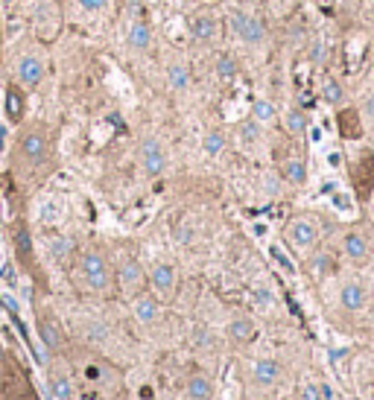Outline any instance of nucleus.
Masks as SVG:
<instances>
[{"label": "nucleus", "instance_id": "nucleus-28", "mask_svg": "<svg viewBox=\"0 0 374 400\" xmlns=\"http://www.w3.org/2000/svg\"><path fill=\"white\" fill-rule=\"evenodd\" d=\"M216 76H220L223 82H237V76H240V65H237V58L234 56H220L216 58Z\"/></svg>", "mask_w": 374, "mask_h": 400}, {"label": "nucleus", "instance_id": "nucleus-31", "mask_svg": "<svg viewBox=\"0 0 374 400\" xmlns=\"http://www.w3.org/2000/svg\"><path fill=\"white\" fill-rule=\"evenodd\" d=\"M167 79H170V85L176 91H187V88H191V71H187V65H170Z\"/></svg>", "mask_w": 374, "mask_h": 400}, {"label": "nucleus", "instance_id": "nucleus-6", "mask_svg": "<svg viewBox=\"0 0 374 400\" xmlns=\"http://www.w3.org/2000/svg\"><path fill=\"white\" fill-rule=\"evenodd\" d=\"M141 164H143V173L152 175V178L167 170V149L161 146L158 138H143V143H141Z\"/></svg>", "mask_w": 374, "mask_h": 400}, {"label": "nucleus", "instance_id": "nucleus-41", "mask_svg": "<svg viewBox=\"0 0 374 400\" xmlns=\"http://www.w3.org/2000/svg\"><path fill=\"white\" fill-rule=\"evenodd\" d=\"M76 4L85 9V12H103L111 0H76Z\"/></svg>", "mask_w": 374, "mask_h": 400}, {"label": "nucleus", "instance_id": "nucleus-34", "mask_svg": "<svg viewBox=\"0 0 374 400\" xmlns=\"http://www.w3.org/2000/svg\"><path fill=\"white\" fill-rule=\"evenodd\" d=\"M47 249H50V255L56 257V260H61L71 249H74V240L71 237H53L50 242H47Z\"/></svg>", "mask_w": 374, "mask_h": 400}, {"label": "nucleus", "instance_id": "nucleus-2", "mask_svg": "<svg viewBox=\"0 0 374 400\" xmlns=\"http://www.w3.org/2000/svg\"><path fill=\"white\" fill-rule=\"evenodd\" d=\"M231 29H234V36L243 41V44H248V47H258V44H263L266 41V26H263V21L258 18V15H252V12H246V9H231Z\"/></svg>", "mask_w": 374, "mask_h": 400}, {"label": "nucleus", "instance_id": "nucleus-17", "mask_svg": "<svg viewBox=\"0 0 374 400\" xmlns=\"http://www.w3.org/2000/svg\"><path fill=\"white\" fill-rule=\"evenodd\" d=\"M33 18H36V29L41 36L53 33V26H56V6L50 4V0H39V4L33 6Z\"/></svg>", "mask_w": 374, "mask_h": 400}, {"label": "nucleus", "instance_id": "nucleus-15", "mask_svg": "<svg viewBox=\"0 0 374 400\" xmlns=\"http://www.w3.org/2000/svg\"><path fill=\"white\" fill-rule=\"evenodd\" d=\"M284 126H287V132H290L293 138H304V135L310 132V117H307L304 108L293 106V108L284 111Z\"/></svg>", "mask_w": 374, "mask_h": 400}, {"label": "nucleus", "instance_id": "nucleus-27", "mask_svg": "<svg viewBox=\"0 0 374 400\" xmlns=\"http://www.w3.org/2000/svg\"><path fill=\"white\" fill-rule=\"evenodd\" d=\"M184 391H187V397H191V400H211L216 389H213V383H211L208 377L199 374V377H191V380H187V389H184Z\"/></svg>", "mask_w": 374, "mask_h": 400}, {"label": "nucleus", "instance_id": "nucleus-29", "mask_svg": "<svg viewBox=\"0 0 374 400\" xmlns=\"http://www.w3.org/2000/svg\"><path fill=\"white\" fill-rule=\"evenodd\" d=\"M0 400H39V394L33 391V386H29L26 377H24L15 389H9V386L0 389Z\"/></svg>", "mask_w": 374, "mask_h": 400}, {"label": "nucleus", "instance_id": "nucleus-21", "mask_svg": "<svg viewBox=\"0 0 374 400\" xmlns=\"http://www.w3.org/2000/svg\"><path fill=\"white\" fill-rule=\"evenodd\" d=\"M345 85H342L336 76H325L322 79V100L328 103V106H333V108H339V106H345Z\"/></svg>", "mask_w": 374, "mask_h": 400}, {"label": "nucleus", "instance_id": "nucleus-35", "mask_svg": "<svg viewBox=\"0 0 374 400\" xmlns=\"http://www.w3.org/2000/svg\"><path fill=\"white\" fill-rule=\"evenodd\" d=\"M360 117H363V126L365 129H374V91H368V94L363 97V106L357 108Z\"/></svg>", "mask_w": 374, "mask_h": 400}, {"label": "nucleus", "instance_id": "nucleus-20", "mask_svg": "<svg viewBox=\"0 0 374 400\" xmlns=\"http://www.w3.org/2000/svg\"><path fill=\"white\" fill-rule=\"evenodd\" d=\"M310 275H313V281H325V278H330V275L336 272V260H333V255H328V252H316L313 257H310Z\"/></svg>", "mask_w": 374, "mask_h": 400}, {"label": "nucleus", "instance_id": "nucleus-43", "mask_svg": "<svg viewBox=\"0 0 374 400\" xmlns=\"http://www.w3.org/2000/svg\"><path fill=\"white\" fill-rule=\"evenodd\" d=\"M313 61H316V65H322V61H325V41L313 44Z\"/></svg>", "mask_w": 374, "mask_h": 400}, {"label": "nucleus", "instance_id": "nucleus-32", "mask_svg": "<svg viewBox=\"0 0 374 400\" xmlns=\"http://www.w3.org/2000/svg\"><path fill=\"white\" fill-rule=\"evenodd\" d=\"M269 257L275 260V266L278 269H284L287 275H295L298 269H295V263H293V257L284 252V249H280V245H275V242H269Z\"/></svg>", "mask_w": 374, "mask_h": 400}, {"label": "nucleus", "instance_id": "nucleus-13", "mask_svg": "<svg viewBox=\"0 0 374 400\" xmlns=\"http://www.w3.org/2000/svg\"><path fill=\"white\" fill-rule=\"evenodd\" d=\"M21 155L29 161V164H41L47 158V140L39 135V132H29L24 140H21Z\"/></svg>", "mask_w": 374, "mask_h": 400}, {"label": "nucleus", "instance_id": "nucleus-7", "mask_svg": "<svg viewBox=\"0 0 374 400\" xmlns=\"http://www.w3.org/2000/svg\"><path fill=\"white\" fill-rule=\"evenodd\" d=\"M339 307L345 313H363L368 307V287L363 281H345L339 287Z\"/></svg>", "mask_w": 374, "mask_h": 400}, {"label": "nucleus", "instance_id": "nucleus-11", "mask_svg": "<svg viewBox=\"0 0 374 400\" xmlns=\"http://www.w3.org/2000/svg\"><path fill=\"white\" fill-rule=\"evenodd\" d=\"M149 284L158 298H170L176 292V266L173 263H158L149 272Z\"/></svg>", "mask_w": 374, "mask_h": 400}, {"label": "nucleus", "instance_id": "nucleus-19", "mask_svg": "<svg viewBox=\"0 0 374 400\" xmlns=\"http://www.w3.org/2000/svg\"><path fill=\"white\" fill-rule=\"evenodd\" d=\"M252 374H255V383H258V386H275L278 377H280V365H278L275 359L266 357V359H258V362H255Z\"/></svg>", "mask_w": 374, "mask_h": 400}, {"label": "nucleus", "instance_id": "nucleus-8", "mask_svg": "<svg viewBox=\"0 0 374 400\" xmlns=\"http://www.w3.org/2000/svg\"><path fill=\"white\" fill-rule=\"evenodd\" d=\"M65 213H68V205L56 193H47V196H41L36 202V220L41 225H59L61 220H65Z\"/></svg>", "mask_w": 374, "mask_h": 400}, {"label": "nucleus", "instance_id": "nucleus-25", "mask_svg": "<svg viewBox=\"0 0 374 400\" xmlns=\"http://www.w3.org/2000/svg\"><path fill=\"white\" fill-rule=\"evenodd\" d=\"M339 135H345V138H360L363 135V117H360L357 108L339 111Z\"/></svg>", "mask_w": 374, "mask_h": 400}, {"label": "nucleus", "instance_id": "nucleus-33", "mask_svg": "<svg viewBox=\"0 0 374 400\" xmlns=\"http://www.w3.org/2000/svg\"><path fill=\"white\" fill-rule=\"evenodd\" d=\"M50 391H53V397H56V400H74V386H71V380H68V377H53Z\"/></svg>", "mask_w": 374, "mask_h": 400}, {"label": "nucleus", "instance_id": "nucleus-26", "mask_svg": "<svg viewBox=\"0 0 374 400\" xmlns=\"http://www.w3.org/2000/svg\"><path fill=\"white\" fill-rule=\"evenodd\" d=\"M248 111H252V117L261 123V126H269V123L278 120V106H275L272 100H266V97H258Z\"/></svg>", "mask_w": 374, "mask_h": 400}, {"label": "nucleus", "instance_id": "nucleus-40", "mask_svg": "<svg viewBox=\"0 0 374 400\" xmlns=\"http://www.w3.org/2000/svg\"><path fill=\"white\" fill-rule=\"evenodd\" d=\"M301 400H322V386L319 383H304L301 386Z\"/></svg>", "mask_w": 374, "mask_h": 400}, {"label": "nucleus", "instance_id": "nucleus-39", "mask_svg": "<svg viewBox=\"0 0 374 400\" xmlns=\"http://www.w3.org/2000/svg\"><path fill=\"white\" fill-rule=\"evenodd\" d=\"M330 205H333V207H336L339 213H351V210H354V205L348 202V193H333Z\"/></svg>", "mask_w": 374, "mask_h": 400}, {"label": "nucleus", "instance_id": "nucleus-42", "mask_svg": "<svg viewBox=\"0 0 374 400\" xmlns=\"http://www.w3.org/2000/svg\"><path fill=\"white\" fill-rule=\"evenodd\" d=\"M328 357H330V362H333V365H339L342 359L348 357V351H345V348H339V351H336V348H330V351H328Z\"/></svg>", "mask_w": 374, "mask_h": 400}, {"label": "nucleus", "instance_id": "nucleus-24", "mask_svg": "<svg viewBox=\"0 0 374 400\" xmlns=\"http://www.w3.org/2000/svg\"><path fill=\"white\" fill-rule=\"evenodd\" d=\"M126 41H129L132 50H149V44H152V29H149V24H146V21H132L129 33H126Z\"/></svg>", "mask_w": 374, "mask_h": 400}, {"label": "nucleus", "instance_id": "nucleus-49", "mask_svg": "<svg viewBox=\"0 0 374 400\" xmlns=\"http://www.w3.org/2000/svg\"><path fill=\"white\" fill-rule=\"evenodd\" d=\"M371 257H374V255H371Z\"/></svg>", "mask_w": 374, "mask_h": 400}, {"label": "nucleus", "instance_id": "nucleus-36", "mask_svg": "<svg viewBox=\"0 0 374 400\" xmlns=\"http://www.w3.org/2000/svg\"><path fill=\"white\" fill-rule=\"evenodd\" d=\"M6 114H9V120L15 123V120H21V100H18V94H15V91H9V94H6Z\"/></svg>", "mask_w": 374, "mask_h": 400}, {"label": "nucleus", "instance_id": "nucleus-38", "mask_svg": "<svg viewBox=\"0 0 374 400\" xmlns=\"http://www.w3.org/2000/svg\"><path fill=\"white\" fill-rule=\"evenodd\" d=\"M111 82H114V85H120V88H114L117 94H120L123 100H126V103H132V91H129V82L123 79V73H111Z\"/></svg>", "mask_w": 374, "mask_h": 400}, {"label": "nucleus", "instance_id": "nucleus-23", "mask_svg": "<svg viewBox=\"0 0 374 400\" xmlns=\"http://www.w3.org/2000/svg\"><path fill=\"white\" fill-rule=\"evenodd\" d=\"M280 175H284L287 184H293V188H301V184H307V164L304 158H287L284 167H280Z\"/></svg>", "mask_w": 374, "mask_h": 400}, {"label": "nucleus", "instance_id": "nucleus-12", "mask_svg": "<svg viewBox=\"0 0 374 400\" xmlns=\"http://www.w3.org/2000/svg\"><path fill=\"white\" fill-rule=\"evenodd\" d=\"M18 79L24 85H29V88H36L44 79V61L39 56H33V53L21 56V61H18Z\"/></svg>", "mask_w": 374, "mask_h": 400}, {"label": "nucleus", "instance_id": "nucleus-45", "mask_svg": "<svg viewBox=\"0 0 374 400\" xmlns=\"http://www.w3.org/2000/svg\"><path fill=\"white\" fill-rule=\"evenodd\" d=\"M322 386V400H333V389H330V383H319Z\"/></svg>", "mask_w": 374, "mask_h": 400}, {"label": "nucleus", "instance_id": "nucleus-4", "mask_svg": "<svg viewBox=\"0 0 374 400\" xmlns=\"http://www.w3.org/2000/svg\"><path fill=\"white\" fill-rule=\"evenodd\" d=\"M351 181H354L357 196L363 202H368L371 193H374V152L371 149H363L360 152V158L351 167Z\"/></svg>", "mask_w": 374, "mask_h": 400}, {"label": "nucleus", "instance_id": "nucleus-46", "mask_svg": "<svg viewBox=\"0 0 374 400\" xmlns=\"http://www.w3.org/2000/svg\"><path fill=\"white\" fill-rule=\"evenodd\" d=\"M6 266V249H4V240H0V272Z\"/></svg>", "mask_w": 374, "mask_h": 400}, {"label": "nucleus", "instance_id": "nucleus-5", "mask_svg": "<svg viewBox=\"0 0 374 400\" xmlns=\"http://www.w3.org/2000/svg\"><path fill=\"white\" fill-rule=\"evenodd\" d=\"M342 255H345L351 263H357V266L368 263L371 255H374L371 237L363 234V231H345V234H342Z\"/></svg>", "mask_w": 374, "mask_h": 400}, {"label": "nucleus", "instance_id": "nucleus-47", "mask_svg": "<svg viewBox=\"0 0 374 400\" xmlns=\"http://www.w3.org/2000/svg\"><path fill=\"white\" fill-rule=\"evenodd\" d=\"M173 4H176V6H187V4H191V0H173Z\"/></svg>", "mask_w": 374, "mask_h": 400}, {"label": "nucleus", "instance_id": "nucleus-18", "mask_svg": "<svg viewBox=\"0 0 374 400\" xmlns=\"http://www.w3.org/2000/svg\"><path fill=\"white\" fill-rule=\"evenodd\" d=\"M39 342L47 348V351H59L61 348V330L56 327V322L50 316H41L39 319Z\"/></svg>", "mask_w": 374, "mask_h": 400}, {"label": "nucleus", "instance_id": "nucleus-3", "mask_svg": "<svg viewBox=\"0 0 374 400\" xmlns=\"http://www.w3.org/2000/svg\"><path fill=\"white\" fill-rule=\"evenodd\" d=\"M79 275L82 281L91 287V289H106L111 284V272H108V263L100 252H85L82 260H79Z\"/></svg>", "mask_w": 374, "mask_h": 400}, {"label": "nucleus", "instance_id": "nucleus-1", "mask_svg": "<svg viewBox=\"0 0 374 400\" xmlns=\"http://www.w3.org/2000/svg\"><path fill=\"white\" fill-rule=\"evenodd\" d=\"M284 237L295 252H310V249H316L322 231H319V222L313 217H293L284 228Z\"/></svg>", "mask_w": 374, "mask_h": 400}, {"label": "nucleus", "instance_id": "nucleus-30", "mask_svg": "<svg viewBox=\"0 0 374 400\" xmlns=\"http://www.w3.org/2000/svg\"><path fill=\"white\" fill-rule=\"evenodd\" d=\"M202 149H205L208 158H220L226 152V135L223 132H208L205 140H202Z\"/></svg>", "mask_w": 374, "mask_h": 400}, {"label": "nucleus", "instance_id": "nucleus-10", "mask_svg": "<svg viewBox=\"0 0 374 400\" xmlns=\"http://www.w3.org/2000/svg\"><path fill=\"white\" fill-rule=\"evenodd\" d=\"M117 278H120V287L126 295H141L143 289V281H146V275H143V266L135 260V257H126L117 272Z\"/></svg>", "mask_w": 374, "mask_h": 400}, {"label": "nucleus", "instance_id": "nucleus-22", "mask_svg": "<svg viewBox=\"0 0 374 400\" xmlns=\"http://www.w3.org/2000/svg\"><path fill=\"white\" fill-rule=\"evenodd\" d=\"M237 138H240V146L243 149H255L263 140V126H261L255 117H248V120L240 123V135Z\"/></svg>", "mask_w": 374, "mask_h": 400}, {"label": "nucleus", "instance_id": "nucleus-48", "mask_svg": "<svg viewBox=\"0 0 374 400\" xmlns=\"http://www.w3.org/2000/svg\"><path fill=\"white\" fill-rule=\"evenodd\" d=\"M368 207H371V217H374V193H371V199H368Z\"/></svg>", "mask_w": 374, "mask_h": 400}, {"label": "nucleus", "instance_id": "nucleus-9", "mask_svg": "<svg viewBox=\"0 0 374 400\" xmlns=\"http://www.w3.org/2000/svg\"><path fill=\"white\" fill-rule=\"evenodd\" d=\"M187 29H191V36L196 41L213 44L216 39H220V18H216L213 12H199V15H193V21H191Z\"/></svg>", "mask_w": 374, "mask_h": 400}, {"label": "nucleus", "instance_id": "nucleus-44", "mask_svg": "<svg viewBox=\"0 0 374 400\" xmlns=\"http://www.w3.org/2000/svg\"><path fill=\"white\" fill-rule=\"evenodd\" d=\"M6 140H9V126L6 123H0V152L6 149Z\"/></svg>", "mask_w": 374, "mask_h": 400}, {"label": "nucleus", "instance_id": "nucleus-37", "mask_svg": "<svg viewBox=\"0 0 374 400\" xmlns=\"http://www.w3.org/2000/svg\"><path fill=\"white\" fill-rule=\"evenodd\" d=\"M255 301H258V307H263V310H266V307L275 304V292H272L269 287H258V289H255Z\"/></svg>", "mask_w": 374, "mask_h": 400}, {"label": "nucleus", "instance_id": "nucleus-16", "mask_svg": "<svg viewBox=\"0 0 374 400\" xmlns=\"http://www.w3.org/2000/svg\"><path fill=\"white\" fill-rule=\"evenodd\" d=\"M228 336H231L234 342H243L246 345V342H252L255 336H258V324L248 319V316H237V319L228 322Z\"/></svg>", "mask_w": 374, "mask_h": 400}, {"label": "nucleus", "instance_id": "nucleus-14", "mask_svg": "<svg viewBox=\"0 0 374 400\" xmlns=\"http://www.w3.org/2000/svg\"><path fill=\"white\" fill-rule=\"evenodd\" d=\"M132 313H135V319H138L141 324H152L155 319H158V313H161L158 298H152V295H135Z\"/></svg>", "mask_w": 374, "mask_h": 400}]
</instances>
